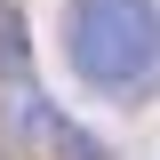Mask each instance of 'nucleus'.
<instances>
[{
    "mask_svg": "<svg viewBox=\"0 0 160 160\" xmlns=\"http://www.w3.org/2000/svg\"><path fill=\"white\" fill-rule=\"evenodd\" d=\"M64 56H72V72L88 88L136 96L160 64V0H72Z\"/></svg>",
    "mask_w": 160,
    "mask_h": 160,
    "instance_id": "nucleus-1",
    "label": "nucleus"
},
{
    "mask_svg": "<svg viewBox=\"0 0 160 160\" xmlns=\"http://www.w3.org/2000/svg\"><path fill=\"white\" fill-rule=\"evenodd\" d=\"M8 128H16V136L32 144L40 160H104V144H96V136H80L72 120H64L48 96H32V88H24V96L8 104Z\"/></svg>",
    "mask_w": 160,
    "mask_h": 160,
    "instance_id": "nucleus-2",
    "label": "nucleus"
},
{
    "mask_svg": "<svg viewBox=\"0 0 160 160\" xmlns=\"http://www.w3.org/2000/svg\"><path fill=\"white\" fill-rule=\"evenodd\" d=\"M0 80H32V32L8 0H0Z\"/></svg>",
    "mask_w": 160,
    "mask_h": 160,
    "instance_id": "nucleus-3",
    "label": "nucleus"
}]
</instances>
